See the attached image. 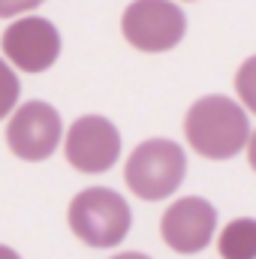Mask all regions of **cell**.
<instances>
[{"instance_id":"cell-1","label":"cell","mask_w":256,"mask_h":259,"mask_svg":"<svg viewBox=\"0 0 256 259\" xmlns=\"http://www.w3.org/2000/svg\"><path fill=\"white\" fill-rule=\"evenodd\" d=\"M184 136L199 157L232 160L235 154H241L247 148L250 121H247V112L241 109V103H235L223 94H208L187 109Z\"/></svg>"},{"instance_id":"cell-2","label":"cell","mask_w":256,"mask_h":259,"mask_svg":"<svg viewBox=\"0 0 256 259\" xmlns=\"http://www.w3.org/2000/svg\"><path fill=\"white\" fill-rule=\"evenodd\" d=\"M72 235L88 247H118L130 232L133 211L127 199L109 187H88L69 202L66 211Z\"/></svg>"},{"instance_id":"cell-3","label":"cell","mask_w":256,"mask_h":259,"mask_svg":"<svg viewBox=\"0 0 256 259\" xmlns=\"http://www.w3.org/2000/svg\"><path fill=\"white\" fill-rule=\"evenodd\" d=\"M187 175V154L172 139H148L130 154L124 181L145 202L169 199Z\"/></svg>"},{"instance_id":"cell-4","label":"cell","mask_w":256,"mask_h":259,"mask_svg":"<svg viewBox=\"0 0 256 259\" xmlns=\"http://www.w3.org/2000/svg\"><path fill=\"white\" fill-rule=\"evenodd\" d=\"M121 33L136 52L163 55L187 33V15L175 0H133L121 15Z\"/></svg>"},{"instance_id":"cell-5","label":"cell","mask_w":256,"mask_h":259,"mask_svg":"<svg viewBox=\"0 0 256 259\" xmlns=\"http://www.w3.org/2000/svg\"><path fill=\"white\" fill-rule=\"evenodd\" d=\"M61 136H64L61 112L42 100H30L12 112L6 127V145L18 160L39 163L58 151Z\"/></svg>"},{"instance_id":"cell-6","label":"cell","mask_w":256,"mask_h":259,"mask_svg":"<svg viewBox=\"0 0 256 259\" xmlns=\"http://www.w3.org/2000/svg\"><path fill=\"white\" fill-rule=\"evenodd\" d=\"M64 154L81 175H103L121 157V130L103 115H81L66 130Z\"/></svg>"},{"instance_id":"cell-7","label":"cell","mask_w":256,"mask_h":259,"mask_svg":"<svg viewBox=\"0 0 256 259\" xmlns=\"http://www.w3.org/2000/svg\"><path fill=\"white\" fill-rule=\"evenodd\" d=\"M0 49L21 72H46L61 58V33L42 15H21L3 30Z\"/></svg>"},{"instance_id":"cell-8","label":"cell","mask_w":256,"mask_h":259,"mask_svg":"<svg viewBox=\"0 0 256 259\" xmlns=\"http://www.w3.org/2000/svg\"><path fill=\"white\" fill-rule=\"evenodd\" d=\"M214 232H217V208L202 196L175 199L160 220V235L175 253L205 250Z\"/></svg>"},{"instance_id":"cell-9","label":"cell","mask_w":256,"mask_h":259,"mask_svg":"<svg viewBox=\"0 0 256 259\" xmlns=\"http://www.w3.org/2000/svg\"><path fill=\"white\" fill-rule=\"evenodd\" d=\"M220 259H256V217H235L217 238Z\"/></svg>"},{"instance_id":"cell-10","label":"cell","mask_w":256,"mask_h":259,"mask_svg":"<svg viewBox=\"0 0 256 259\" xmlns=\"http://www.w3.org/2000/svg\"><path fill=\"white\" fill-rule=\"evenodd\" d=\"M18 94H21V81H18L15 69L6 58H0V121L15 112Z\"/></svg>"},{"instance_id":"cell-11","label":"cell","mask_w":256,"mask_h":259,"mask_svg":"<svg viewBox=\"0 0 256 259\" xmlns=\"http://www.w3.org/2000/svg\"><path fill=\"white\" fill-rule=\"evenodd\" d=\"M235 91L247 112L256 115V55H250L235 72Z\"/></svg>"},{"instance_id":"cell-12","label":"cell","mask_w":256,"mask_h":259,"mask_svg":"<svg viewBox=\"0 0 256 259\" xmlns=\"http://www.w3.org/2000/svg\"><path fill=\"white\" fill-rule=\"evenodd\" d=\"M46 0H0V18H18L24 12H33Z\"/></svg>"},{"instance_id":"cell-13","label":"cell","mask_w":256,"mask_h":259,"mask_svg":"<svg viewBox=\"0 0 256 259\" xmlns=\"http://www.w3.org/2000/svg\"><path fill=\"white\" fill-rule=\"evenodd\" d=\"M247 163H250V169L256 172V130L250 133V139H247Z\"/></svg>"},{"instance_id":"cell-14","label":"cell","mask_w":256,"mask_h":259,"mask_svg":"<svg viewBox=\"0 0 256 259\" xmlns=\"http://www.w3.org/2000/svg\"><path fill=\"white\" fill-rule=\"evenodd\" d=\"M0 259H21L12 247H6V244H0Z\"/></svg>"},{"instance_id":"cell-15","label":"cell","mask_w":256,"mask_h":259,"mask_svg":"<svg viewBox=\"0 0 256 259\" xmlns=\"http://www.w3.org/2000/svg\"><path fill=\"white\" fill-rule=\"evenodd\" d=\"M112 259H151V256H145V253H118Z\"/></svg>"},{"instance_id":"cell-16","label":"cell","mask_w":256,"mask_h":259,"mask_svg":"<svg viewBox=\"0 0 256 259\" xmlns=\"http://www.w3.org/2000/svg\"><path fill=\"white\" fill-rule=\"evenodd\" d=\"M184 3H193V0H184Z\"/></svg>"}]
</instances>
